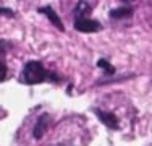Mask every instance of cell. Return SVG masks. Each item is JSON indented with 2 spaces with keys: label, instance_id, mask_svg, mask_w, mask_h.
<instances>
[{
  "label": "cell",
  "instance_id": "obj_7",
  "mask_svg": "<svg viewBox=\"0 0 152 146\" xmlns=\"http://www.w3.org/2000/svg\"><path fill=\"white\" fill-rule=\"evenodd\" d=\"M97 67L104 68V70L107 72V75H115V67H112V65L108 63L105 58H100V60L97 62Z\"/></svg>",
  "mask_w": 152,
  "mask_h": 146
},
{
  "label": "cell",
  "instance_id": "obj_8",
  "mask_svg": "<svg viewBox=\"0 0 152 146\" xmlns=\"http://www.w3.org/2000/svg\"><path fill=\"white\" fill-rule=\"evenodd\" d=\"M5 76H7V65L0 60V81H2V80H5Z\"/></svg>",
  "mask_w": 152,
  "mask_h": 146
},
{
  "label": "cell",
  "instance_id": "obj_3",
  "mask_svg": "<svg viewBox=\"0 0 152 146\" xmlns=\"http://www.w3.org/2000/svg\"><path fill=\"white\" fill-rule=\"evenodd\" d=\"M49 125H50V115L49 114H42L37 119L36 127H34V131H32V135H34L36 140H39V138L44 136V133H45V130L49 128Z\"/></svg>",
  "mask_w": 152,
  "mask_h": 146
},
{
  "label": "cell",
  "instance_id": "obj_5",
  "mask_svg": "<svg viewBox=\"0 0 152 146\" xmlns=\"http://www.w3.org/2000/svg\"><path fill=\"white\" fill-rule=\"evenodd\" d=\"M96 115L102 120L104 123L108 127V128H118V119L115 117V114H110V112H104V111H99L96 109Z\"/></svg>",
  "mask_w": 152,
  "mask_h": 146
},
{
  "label": "cell",
  "instance_id": "obj_6",
  "mask_svg": "<svg viewBox=\"0 0 152 146\" xmlns=\"http://www.w3.org/2000/svg\"><path fill=\"white\" fill-rule=\"evenodd\" d=\"M129 15H131V8H129V7H121V8L110 10L108 16H110L112 20H123V18H128Z\"/></svg>",
  "mask_w": 152,
  "mask_h": 146
},
{
  "label": "cell",
  "instance_id": "obj_4",
  "mask_svg": "<svg viewBox=\"0 0 152 146\" xmlns=\"http://www.w3.org/2000/svg\"><path fill=\"white\" fill-rule=\"evenodd\" d=\"M37 12L42 13V15H45V16L49 18L50 21H52V24H53V26H55L57 29H60V31H63V29H65L63 23L60 21V16H58V15H57L55 12H53L50 7H41V8H37Z\"/></svg>",
  "mask_w": 152,
  "mask_h": 146
},
{
  "label": "cell",
  "instance_id": "obj_11",
  "mask_svg": "<svg viewBox=\"0 0 152 146\" xmlns=\"http://www.w3.org/2000/svg\"><path fill=\"white\" fill-rule=\"evenodd\" d=\"M60 146H66V145H60Z\"/></svg>",
  "mask_w": 152,
  "mask_h": 146
},
{
  "label": "cell",
  "instance_id": "obj_2",
  "mask_svg": "<svg viewBox=\"0 0 152 146\" xmlns=\"http://www.w3.org/2000/svg\"><path fill=\"white\" fill-rule=\"evenodd\" d=\"M75 28L81 32H97L102 29L99 21L92 20V18H88V16L75 18Z\"/></svg>",
  "mask_w": 152,
  "mask_h": 146
},
{
  "label": "cell",
  "instance_id": "obj_10",
  "mask_svg": "<svg viewBox=\"0 0 152 146\" xmlns=\"http://www.w3.org/2000/svg\"><path fill=\"white\" fill-rule=\"evenodd\" d=\"M0 15H7V16H15V13L10 8H5V7H0Z\"/></svg>",
  "mask_w": 152,
  "mask_h": 146
},
{
  "label": "cell",
  "instance_id": "obj_9",
  "mask_svg": "<svg viewBox=\"0 0 152 146\" xmlns=\"http://www.w3.org/2000/svg\"><path fill=\"white\" fill-rule=\"evenodd\" d=\"M8 49H10V44L7 41H2V39H0V54H5Z\"/></svg>",
  "mask_w": 152,
  "mask_h": 146
},
{
  "label": "cell",
  "instance_id": "obj_1",
  "mask_svg": "<svg viewBox=\"0 0 152 146\" xmlns=\"http://www.w3.org/2000/svg\"><path fill=\"white\" fill-rule=\"evenodd\" d=\"M47 78H50V75L45 72V68L42 67L41 62L31 60L24 65L23 68V80L28 85H36V83H42Z\"/></svg>",
  "mask_w": 152,
  "mask_h": 146
}]
</instances>
